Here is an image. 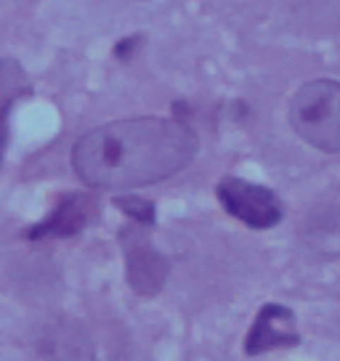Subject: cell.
<instances>
[{
  "label": "cell",
  "instance_id": "obj_1",
  "mask_svg": "<svg viewBox=\"0 0 340 361\" xmlns=\"http://www.w3.org/2000/svg\"><path fill=\"white\" fill-rule=\"evenodd\" d=\"M197 147V133L178 117H130L88 130L72 149V168L93 189L123 192L176 176Z\"/></svg>",
  "mask_w": 340,
  "mask_h": 361
},
{
  "label": "cell",
  "instance_id": "obj_2",
  "mask_svg": "<svg viewBox=\"0 0 340 361\" xmlns=\"http://www.w3.org/2000/svg\"><path fill=\"white\" fill-rule=\"evenodd\" d=\"M290 125L308 147L338 154L340 152V82L311 80L290 99Z\"/></svg>",
  "mask_w": 340,
  "mask_h": 361
},
{
  "label": "cell",
  "instance_id": "obj_3",
  "mask_svg": "<svg viewBox=\"0 0 340 361\" xmlns=\"http://www.w3.org/2000/svg\"><path fill=\"white\" fill-rule=\"evenodd\" d=\"M218 200L231 218L242 221L250 228H272L282 221L279 197L261 183L229 176L218 183Z\"/></svg>",
  "mask_w": 340,
  "mask_h": 361
},
{
  "label": "cell",
  "instance_id": "obj_4",
  "mask_svg": "<svg viewBox=\"0 0 340 361\" xmlns=\"http://www.w3.org/2000/svg\"><path fill=\"white\" fill-rule=\"evenodd\" d=\"M298 329H295V316L284 305H263L258 319L253 322L250 335L245 340V350L250 356H258L274 348H290L298 345Z\"/></svg>",
  "mask_w": 340,
  "mask_h": 361
},
{
  "label": "cell",
  "instance_id": "obj_5",
  "mask_svg": "<svg viewBox=\"0 0 340 361\" xmlns=\"http://www.w3.org/2000/svg\"><path fill=\"white\" fill-rule=\"evenodd\" d=\"M37 359L40 361H93L91 343L85 332L69 322H51L37 338Z\"/></svg>",
  "mask_w": 340,
  "mask_h": 361
},
{
  "label": "cell",
  "instance_id": "obj_6",
  "mask_svg": "<svg viewBox=\"0 0 340 361\" xmlns=\"http://www.w3.org/2000/svg\"><path fill=\"white\" fill-rule=\"evenodd\" d=\"M93 213V200L85 194H67L37 226L27 231L30 239H61L85 228Z\"/></svg>",
  "mask_w": 340,
  "mask_h": 361
},
{
  "label": "cell",
  "instance_id": "obj_7",
  "mask_svg": "<svg viewBox=\"0 0 340 361\" xmlns=\"http://www.w3.org/2000/svg\"><path fill=\"white\" fill-rule=\"evenodd\" d=\"M303 242L322 255L340 252V192L327 194L308 210L303 221Z\"/></svg>",
  "mask_w": 340,
  "mask_h": 361
},
{
  "label": "cell",
  "instance_id": "obj_8",
  "mask_svg": "<svg viewBox=\"0 0 340 361\" xmlns=\"http://www.w3.org/2000/svg\"><path fill=\"white\" fill-rule=\"evenodd\" d=\"M125 269H128V284L138 295H157L168 279L170 266L152 245L133 242L125 250Z\"/></svg>",
  "mask_w": 340,
  "mask_h": 361
},
{
  "label": "cell",
  "instance_id": "obj_9",
  "mask_svg": "<svg viewBox=\"0 0 340 361\" xmlns=\"http://www.w3.org/2000/svg\"><path fill=\"white\" fill-rule=\"evenodd\" d=\"M30 90L32 85H30V78L22 69V64L13 59H3L0 61V114L11 112L13 104L22 96H27Z\"/></svg>",
  "mask_w": 340,
  "mask_h": 361
},
{
  "label": "cell",
  "instance_id": "obj_10",
  "mask_svg": "<svg viewBox=\"0 0 340 361\" xmlns=\"http://www.w3.org/2000/svg\"><path fill=\"white\" fill-rule=\"evenodd\" d=\"M114 204H117L125 215L136 218L138 224H154V204L147 202V200H138V197H117Z\"/></svg>",
  "mask_w": 340,
  "mask_h": 361
},
{
  "label": "cell",
  "instance_id": "obj_11",
  "mask_svg": "<svg viewBox=\"0 0 340 361\" xmlns=\"http://www.w3.org/2000/svg\"><path fill=\"white\" fill-rule=\"evenodd\" d=\"M8 114H0V165H3V157H6V144H8Z\"/></svg>",
  "mask_w": 340,
  "mask_h": 361
}]
</instances>
